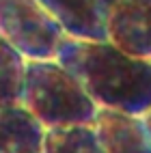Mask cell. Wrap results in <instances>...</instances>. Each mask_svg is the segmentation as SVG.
<instances>
[{
	"mask_svg": "<svg viewBox=\"0 0 151 153\" xmlns=\"http://www.w3.org/2000/svg\"><path fill=\"white\" fill-rule=\"evenodd\" d=\"M56 60L76 76L97 108L143 114L151 108V60L125 54L110 41L65 37Z\"/></svg>",
	"mask_w": 151,
	"mask_h": 153,
	"instance_id": "cell-1",
	"label": "cell"
},
{
	"mask_svg": "<svg viewBox=\"0 0 151 153\" xmlns=\"http://www.w3.org/2000/svg\"><path fill=\"white\" fill-rule=\"evenodd\" d=\"M45 129L93 123L97 104L58 60H26L19 101Z\"/></svg>",
	"mask_w": 151,
	"mask_h": 153,
	"instance_id": "cell-2",
	"label": "cell"
},
{
	"mask_svg": "<svg viewBox=\"0 0 151 153\" xmlns=\"http://www.w3.org/2000/svg\"><path fill=\"white\" fill-rule=\"evenodd\" d=\"M0 37L26 60H56L67 35L37 0H0Z\"/></svg>",
	"mask_w": 151,
	"mask_h": 153,
	"instance_id": "cell-3",
	"label": "cell"
},
{
	"mask_svg": "<svg viewBox=\"0 0 151 153\" xmlns=\"http://www.w3.org/2000/svg\"><path fill=\"white\" fill-rule=\"evenodd\" d=\"M106 33L125 54L151 60V0H108Z\"/></svg>",
	"mask_w": 151,
	"mask_h": 153,
	"instance_id": "cell-4",
	"label": "cell"
},
{
	"mask_svg": "<svg viewBox=\"0 0 151 153\" xmlns=\"http://www.w3.org/2000/svg\"><path fill=\"white\" fill-rule=\"evenodd\" d=\"M67 37L84 41H108L106 4L99 0H37Z\"/></svg>",
	"mask_w": 151,
	"mask_h": 153,
	"instance_id": "cell-5",
	"label": "cell"
},
{
	"mask_svg": "<svg viewBox=\"0 0 151 153\" xmlns=\"http://www.w3.org/2000/svg\"><path fill=\"white\" fill-rule=\"evenodd\" d=\"M93 129L104 153H151V142L138 114L97 108Z\"/></svg>",
	"mask_w": 151,
	"mask_h": 153,
	"instance_id": "cell-6",
	"label": "cell"
},
{
	"mask_svg": "<svg viewBox=\"0 0 151 153\" xmlns=\"http://www.w3.org/2000/svg\"><path fill=\"white\" fill-rule=\"evenodd\" d=\"M45 127L22 104L0 106V153H43Z\"/></svg>",
	"mask_w": 151,
	"mask_h": 153,
	"instance_id": "cell-7",
	"label": "cell"
},
{
	"mask_svg": "<svg viewBox=\"0 0 151 153\" xmlns=\"http://www.w3.org/2000/svg\"><path fill=\"white\" fill-rule=\"evenodd\" d=\"M43 153H104L93 123L50 127L43 136Z\"/></svg>",
	"mask_w": 151,
	"mask_h": 153,
	"instance_id": "cell-8",
	"label": "cell"
},
{
	"mask_svg": "<svg viewBox=\"0 0 151 153\" xmlns=\"http://www.w3.org/2000/svg\"><path fill=\"white\" fill-rule=\"evenodd\" d=\"M26 74V58L0 37V106H11L22 101Z\"/></svg>",
	"mask_w": 151,
	"mask_h": 153,
	"instance_id": "cell-9",
	"label": "cell"
},
{
	"mask_svg": "<svg viewBox=\"0 0 151 153\" xmlns=\"http://www.w3.org/2000/svg\"><path fill=\"white\" fill-rule=\"evenodd\" d=\"M140 119H143L145 131H147V136H149V142H151V108H149V110H145L143 114H140Z\"/></svg>",
	"mask_w": 151,
	"mask_h": 153,
	"instance_id": "cell-10",
	"label": "cell"
},
{
	"mask_svg": "<svg viewBox=\"0 0 151 153\" xmlns=\"http://www.w3.org/2000/svg\"><path fill=\"white\" fill-rule=\"evenodd\" d=\"M99 2H104V4H106V2H108V0H99Z\"/></svg>",
	"mask_w": 151,
	"mask_h": 153,
	"instance_id": "cell-11",
	"label": "cell"
}]
</instances>
